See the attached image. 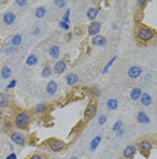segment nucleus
Listing matches in <instances>:
<instances>
[{
    "instance_id": "39448f33",
    "label": "nucleus",
    "mask_w": 157,
    "mask_h": 159,
    "mask_svg": "<svg viewBox=\"0 0 157 159\" xmlns=\"http://www.w3.org/2000/svg\"><path fill=\"white\" fill-rule=\"evenodd\" d=\"M10 137H11V140L15 144H18V146H24V144H26V136H24L22 132H19V131L11 132L10 133Z\"/></svg>"
},
{
    "instance_id": "7c9ffc66",
    "label": "nucleus",
    "mask_w": 157,
    "mask_h": 159,
    "mask_svg": "<svg viewBox=\"0 0 157 159\" xmlns=\"http://www.w3.org/2000/svg\"><path fill=\"white\" fill-rule=\"evenodd\" d=\"M53 4H54L56 7H58V8H62V7L66 6V2H64V0H54Z\"/></svg>"
},
{
    "instance_id": "4468645a",
    "label": "nucleus",
    "mask_w": 157,
    "mask_h": 159,
    "mask_svg": "<svg viewBox=\"0 0 157 159\" xmlns=\"http://www.w3.org/2000/svg\"><path fill=\"white\" fill-rule=\"evenodd\" d=\"M61 50H60V46L58 45H52L50 48H49V56L52 57V59H58L60 55H61Z\"/></svg>"
},
{
    "instance_id": "6ab92c4d",
    "label": "nucleus",
    "mask_w": 157,
    "mask_h": 159,
    "mask_svg": "<svg viewBox=\"0 0 157 159\" xmlns=\"http://www.w3.org/2000/svg\"><path fill=\"white\" fill-rule=\"evenodd\" d=\"M141 95H142V91H141L140 87H134L130 91V98H131V101H138V99L141 98Z\"/></svg>"
},
{
    "instance_id": "2f4dec72",
    "label": "nucleus",
    "mask_w": 157,
    "mask_h": 159,
    "mask_svg": "<svg viewBox=\"0 0 157 159\" xmlns=\"http://www.w3.org/2000/svg\"><path fill=\"white\" fill-rule=\"evenodd\" d=\"M122 126H123L122 121H117V122H115V125L112 126V131H114V132H118L119 129H122Z\"/></svg>"
},
{
    "instance_id": "a18cd8bd",
    "label": "nucleus",
    "mask_w": 157,
    "mask_h": 159,
    "mask_svg": "<svg viewBox=\"0 0 157 159\" xmlns=\"http://www.w3.org/2000/svg\"><path fill=\"white\" fill-rule=\"evenodd\" d=\"M72 159H77V157H73V158H72Z\"/></svg>"
},
{
    "instance_id": "f03ea898",
    "label": "nucleus",
    "mask_w": 157,
    "mask_h": 159,
    "mask_svg": "<svg viewBox=\"0 0 157 159\" xmlns=\"http://www.w3.org/2000/svg\"><path fill=\"white\" fill-rule=\"evenodd\" d=\"M30 121H31V117L27 111H19V113L15 116V118H14V124H15L16 128L18 129H24V131L28 128Z\"/></svg>"
},
{
    "instance_id": "0eeeda50",
    "label": "nucleus",
    "mask_w": 157,
    "mask_h": 159,
    "mask_svg": "<svg viewBox=\"0 0 157 159\" xmlns=\"http://www.w3.org/2000/svg\"><path fill=\"white\" fill-rule=\"evenodd\" d=\"M96 109H98V106H96V103H90L87 107H85V111H84V118L85 120H92V118L95 117L96 114Z\"/></svg>"
},
{
    "instance_id": "1a4fd4ad",
    "label": "nucleus",
    "mask_w": 157,
    "mask_h": 159,
    "mask_svg": "<svg viewBox=\"0 0 157 159\" xmlns=\"http://www.w3.org/2000/svg\"><path fill=\"white\" fill-rule=\"evenodd\" d=\"M141 75H142V68L140 66H133L127 71V76L130 79H137V78H140Z\"/></svg>"
},
{
    "instance_id": "6e6552de",
    "label": "nucleus",
    "mask_w": 157,
    "mask_h": 159,
    "mask_svg": "<svg viewBox=\"0 0 157 159\" xmlns=\"http://www.w3.org/2000/svg\"><path fill=\"white\" fill-rule=\"evenodd\" d=\"M100 30H102V23L98 22V20H94V22L90 25V27H88V34L95 37V35H99Z\"/></svg>"
},
{
    "instance_id": "4c0bfd02",
    "label": "nucleus",
    "mask_w": 157,
    "mask_h": 159,
    "mask_svg": "<svg viewBox=\"0 0 157 159\" xmlns=\"http://www.w3.org/2000/svg\"><path fill=\"white\" fill-rule=\"evenodd\" d=\"M30 159H44V157H42L41 154H34L30 157Z\"/></svg>"
},
{
    "instance_id": "f257e3e1",
    "label": "nucleus",
    "mask_w": 157,
    "mask_h": 159,
    "mask_svg": "<svg viewBox=\"0 0 157 159\" xmlns=\"http://www.w3.org/2000/svg\"><path fill=\"white\" fill-rule=\"evenodd\" d=\"M155 35H156V31L148 26H140L137 29V31H135V37L141 42L151 41L152 38H155Z\"/></svg>"
},
{
    "instance_id": "cd10ccee",
    "label": "nucleus",
    "mask_w": 157,
    "mask_h": 159,
    "mask_svg": "<svg viewBox=\"0 0 157 159\" xmlns=\"http://www.w3.org/2000/svg\"><path fill=\"white\" fill-rule=\"evenodd\" d=\"M34 15H35V18H44L46 15V8L45 7H38V8L35 10Z\"/></svg>"
},
{
    "instance_id": "bb28decb",
    "label": "nucleus",
    "mask_w": 157,
    "mask_h": 159,
    "mask_svg": "<svg viewBox=\"0 0 157 159\" xmlns=\"http://www.w3.org/2000/svg\"><path fill=\"white\" fill-rule=\"evenodd\" d=\"M107 109L108 110H117L118 109V101L114 99V98L108 99L107 101Z\"/></svg>"
},
{
    "instance_id": "2eb2a0df",
    "label": "nucleus",
    "mask_w": 157,
    "mask_h": 159,
    "mask_svg": "<svg viewBox=\"0 0 157 159\" xmlns=\"http://www.w3.org/2000/svg\"><path fill=\"white\" fill-rule=\"evenodd\" d=\"M137 121L140 122V124H149V122H151V118L148 117V114H146L145 111H138L137 113Z\"/></svg>"
},
{
    "instance_id": "f704fd0d",
    "label": "nucleus",
    "mask_w": 157,
    "mask_h": 159,
    "mask_svg": "<svg viewBox=\"0 0 157 159\" xmlns=\"http://www.w3.org/2000/svg\"><path fill=\"white\" fill-rule=\"evenodd\" d=\"M106 121H107V117H106L104 114H102L100 117H99V120H98V124H99V125H103Z\"/></svg>"
},
{
    "instance_id": "58836bf2",
    "label": "nucleus",
    "mask_w": 157,
    "mask_h": 159,
    "mask_svg": "<svg viewBox=\"0 0 157 159\" xmlns=\"http://www.w3.org/2000/svg\"><path fill=\"white\" fill-rule=\"evenodd\" d=\"M60 26H61L62 29H65V30H68V29H69V25L65 23V22H62V20H61V22H60Z\"/></svg>"
},
{
    "instance_id": "a211bd4d",
    "label": "nucleus",
    "mask_w": 157,
    "mask_h": 159,
    "mask_svg": "<svg viewBox=\"0 0 157 159\" xmlns=\"http://www.w3.org/2000/svg\"><path fill=\"white\" fill-rule=\"evenodd\" d=\"M98 14H99V8H98V7H91V8L87 11V18L94 22L95 18L98 16Z\"/></svg>"
},
{
    "instance_id": "79ce46f5",
    "label": "nucleus",
    "mask_w": 157,
    "mask_h": 159,
    "mask_svg": "<svg viewBox=\"0 0 157 159\" xmlns=\"http://www.w3.org/2000/svg\"><path fill=\"white\" fill-rule=\"evenodd\" d=\"M7 159H16V155L15 154H10L8 157H7Z\"/></svg>"
},
{
    "instance_id": "f8f14e48",
    "label": "nucleus",
    "mask_w": 157,
    "mask_h": 159,
    "mask_svg": "<svg viewBox=\"0 0 157 159\" xmlns=\"http://www.w3.org/2000/svg\"><path fill=\"white\" fill-rule=\"evenodd\" d=\"M16 20V15L14 12L11 11H8V12H6L4 15H3V23L7 25V26H10V25H12L14 22Z\"/></svg>"
},
{
    "instance_id": "f3484780",
    "label": "nucleus",
    "mask_w": 157,
    "mask_h": 159,
    "mask_svg": "<svg viewBox=\"0 0 157 159\" xmlns=\"http://www.w3.org/2000/svg\"><path fill=\"white\" fill-rule=\"evenodd\" d=\"M57 93V83L54 80H50L46 86V94L48 95H53V94Z\"/></svg>"
},
{
    "instance_id": "7ed1b4c3",
    "label": "nucleus",
    "mask_w": 157,
    "mask_h": 159,
    "mask_svg": "<svg viewBox=\"0 0 157 159\" xmlns=\"http://www.w3.org/2000/svg\"><path fill=\"white\" fill-rule=\"evenodd\" d=\"M152 148H153V143L151 142V140H148V139L141 140V142L137 144V151H140V152L142 155H145V157H149Z\"/></svg>"
},
{
    "instance_id": "4be33fe9",
    "label": "nucleus",
    "mask_w": 157,
    "mask_h": 159,
    "mask_svg": "<svg viewBox=\"0 0 157 159\" xmlns=\"http://www.w3.org/2000/svg\"><path fill=\"white\" fill-rule=\"evenodd\" d=\"M20 44H22V35L20 34H16L11 38V46L12 48H18Z\"/></svg>"
},
{
    "instance_id": "423d86ee",
    "label": "nucleus",
    "mask_w": 157,
    "mask_h": 159,
    "mask_svg": "<svg viewBox=\"0 0 157 159\" xmlns=\"http://www.w3.org/2000/svg\"><path fill=\"white\" fill-rule=\"evenodd\" d=\"M122 154H123L125 159H133L135 157V154H137V146H134V144H129V146L125 147Z\"/></svg>"
},
{
    "instance_id": "473e14b6",
    "label": "nucleus",
    "mask_w": 157,
    "mask_h": 159,
    "mask_svg": "<svg viewBox=\"0 0 157 159\" xmlns=\"http://www.w3.org/2000/svg\"><path fill=\"white\" fill-rule=\"evenodd\" d=\"M69 15H70V10H66L65 14H64V16H62V22L68 23V20H69Z\"/></svg>"
},
{
    "instance_id": "72a5a7b5",
    "label": "nucleus",
    "mask_w": 157,
    "mask_h": 159,
    "mask_svg": "<svg viewBox=\"0 0 157 159\" xmlns=\"http://www.w3.org/2000/svg\"><path fill=\"white\" fill-rule=\"evenodd\" d=\"M92 93H94V95L95 97H100V90H99L98 87H96V86H92Z\"/></svg>"
},
{
    "instance_id": "9d476101",
    "label": "nucleus",
    "mask_w": 157,
    "mask_h": 159,
    "mask_svg": "<svg viewBox=\"0 0 157 159\" xmlns=\"http://www.w3.org/2000/svg\"><path fill=\"white\" fill-rule=\"evenodd\" d=\"M65 70H66V61L65 60H57L54 67H53V72L57 75H61Z\"/></svg>"
},
{
    "instance_id": "ea45409f",
    "label": "nucleus",
    "mask_w": 157,
    "mask_h": 159,
    "mask_svg": "<svg viewBox=\"0 0 157 159\" xmlns=\"http://www.w3.org/2000/svg\"><path fill=\"white\" fill-rule=\"evenodd\" d=\"M12 52H14V48H12V46H11V48H7V49L4 50V53H6V55H11Z\"/></svg>"
},
{
    "instance_id": "5701e85b",
    "label": "nucleus",
    "mask_w": 157,
    "mask_h": 159,
    "mask_svg": "<svg viewBox=\"0 0 157 159\" xmlns=\"http://www.w3.org/2000/svg\"><path fill=\"white\" fill-rule=\"evenodd\" d=\"M100 142H102V136H95L94 139H92V142H91L90 150H91V151H95L96 148H98L99 144H100Z\"/></svg>"
},
{
    "instance_id": "49530a36",
    "label": "nucleus",
    "mask_w": 157,
    "mask_h": 159,
    "mask_svg": "<svg viewBox=\"0 0 157 159\" xmlns=\"http://www.w3.org/2000/svg\"><path fill=\"white\" fill-rule=\"evenodd\" d=\"M118 159H125V158H118Z\"/></svg>"
},
{
    "instance_id": "aec40b11",
    "label": "nucleus",
    "mask_w": 157,
    "mask_h": 159,
    "mask_svg": "<svg viewBox=\"0 0 157 159\" xmlns=\"http://www.w3.org/2000/svg\"><path fill=\"white\" fill-rule=\"evenodd\" d=\"M140 101H141L142 106H151V105H152V97L149 95L148 93H144V94H142Z\"/></svg>"
},
{
    "instance_id": "37998d69",
    "label": "nucleus",
    "mask_w": 157,
    "mask_h": 159,
    "mask_svg": "<svg viewBox=\"0 0 157 159\" xmlns=\"http://www.w3.org/2000/svg\"><path fill=\"white\" fill-rule=\"evenodd\" d=\"M38 31H39V30H38V27H37V29H34V31H33V34H34V35H35V34H38Z\"/></svg>"
},
{
    "instance_id": "c9c22d12",
    "label": "nucleus",
    "mask_w": 157,
    "mask_h": 159,
    "mask_svg": "<svg viewBox=\"0 0 157 159\" xmlns=\"http://www.w3.org/2000/svg\"><path fill=\"white\" fill-rule=\"evenodd\" d=\"M15 4L20 6V7H24V6H27V2H26V0H24V2H23V0H16Z\"/></svg>"
},
{
    "instance_id": "393cba45",
    "label": "nucleus",
    "mask_w": 157,
    "mask_h": 159,
    "mask_svg": "<svg viewBox=\"0 0 157 159\" xmlns=\"http://www.w3.org/2000/svg\"><path fill=\"white\" fill-rule=\"evenodd\" d=\"M0 74H2L3 79H8V78H11L12 71H11V68H10V67H3L2 71H0Z\"/></svg>"
},
{
    "instance_id": "c756f323",
    "label": "nucleus",
    "mask_w": 157,
    "mask_h": 159,
    "mask_svg": "<svg viewBox=\"0 0 157 159\" xmlns=\"http://www.w3.org/2000/svg\"><path fill=\"white\" fill-rule=\"evenodd\" d=\"M115 60H117V56H114V57H112V59H111V60H110V61H108V63H107V64H106L104 70H103V74H107V71H108V68H110V67H111V66H112V64H114V61H115Z\"/></svg>"
},
{
    "instance_id": "20e7f679",
    "label": "nucleus",
    "mask_w": 157,
    "mask_h": 159,
    "mask_svg": "<svg viewBox=\"0 0 157 159\" xmlns=\"http://www.w3.org/2000/svg\"><path fill=\"white\" fill-rule=\"evenodd\" d=\"M48 146L53 152H60L65 148V142H62L61 139H57V137H52V139H49Z\"/></svg>"
},
{
    "instance_id": "a19ab883",
    "label": "nucleus",
    "mask_w": 157,
    "mask_h": 159,
    "mask_svg": "<svg viewBox=\"0 0 157 159\" xmlns=\"http://www.w3.org/2000/svg\"><path fill=\"white\" fill-rule=\"evenodd\" d=\"M123 133H125V131H123V129H119V131L117 132V136H118V137H121V136L123 135Z\"/></svg>"
},
{
    "instance_id": "c85d7f7f",
    "label": "nucleus",
    "mask_w": 157,
    "mask_h": 159,
    "mask_svg": "<svg viewBox=\"0 0 157 159\" xmlns=\"http://www.w3.org/2000/svg\"><path fill=\"white\" fill-rule=\"evenodd\" d=\"M135 4H137L138 10H144L146 7V4H148V2H146V0H137V2H135Z\"/></svg>"
},
{
    "instance_id": "412c9836",
    "label": "nucleus",
    "mask_w": 157,
    "mask_h": 159,
    "mask_svg": "<svg viewBox=\"0 0 157 159\" xmlns=\"http://www.w3.org/2000/svg\"><path fill=\"white\" fill-rule=\"evenodd\" d=\"M37 63H38V57H37V55H35V53H31V55L27 57V60H26V64H27L28 67H33V66H35Z\"/></svg>"
},
{
    "instance_id": "dca6fc26",
    "label": "nucleus",
    "mask_w": 157,
    "mask_h": 159,
    "mask_svg": "<svg viewBox=\"0 0 157 159\" xmlns=\"http://www.w3.org/2000/svg\"><path fill=\"white\" fill-rule=\"evenodd\" d=\"M65 82H66L69 86L77 84V83H78V76H77L76 74H73V72H72V74H68L66 76H65Z\"/></svg>"
},
{
    "instance_id": "a878e982",
    "label": "nucleus",
    "mask_w": 157,
    "mask_h": 159,
    "mask_svg": "<svg viewBox=\"0 0 157 159\" xmlns=\"http://www.w3.org/2000/svg\"><path fill=\"white\" fill-rule=\"evenodd\" d=\"M52 72H53L52 67L49 66V64H46V66L44 67V70H42V72H41V76L42 78H49L52 75Z\"/></svg>"
},
{
    "instance_id": "e433bc0d",
    "label": "nucleus",
    "mask_w": 157,
    "mask_h": 159,
    "mask_svg": "<svg viewBox=\"0 0 157 159\" xmlns=\"http://www.w3.org/2000/svg\"><path fill=\"white\" fill-rule=\"evenodd\" d=\"M15 84H16V80H15V79H14V80H11V82L8 83V86H7V90L14 89V87H15Z\"/></svg>"
},
{
    "instance_id": "9b49d317",
    "label": "nucleus",
    "mask_w": 157,
    "mask_h": 159,
    "mask_svg": "<svg viewBox=\"0 0 157 159\" xmlns=\"http://www.w3.org/2000/svg\"><path fill=\"white\" fill-rule=\"evenodd\" d=\"M91 44L94 46H106L107 45V39L103 37V35H95V37H92L91 39Z\"/></svg>"
},
{
    "instance_id": "c03bdc74",
    "label": "nucleus",
    "mask_w": 157,
    "mask_h": 159,
    "mask_svg": "<svg viewBox=\"0 0 157 159\" xmlns=\"http://www.w3.org/2000/svg\"><path fill=\"white\" fill-rule=\"evenodd\" d=\"M2 117H3V109H0V120H2Z\"/></svg>"
},
{
    "instance_id": "ddd939ff",
    "label": "nucleus",
    "mask_w": 157,
    "mask_h": 159,
    "mask_svg": "<svg viewBox=\"0 0 157 159\" xmlns=\"http://www.w3.org/2000/svg\"><path fill=\"white\" fill-rule=\"evenodd\" d=\"M10 105V95L7 93H0V109L8 107Z\"/></svg>"
},
{
    "instance_id": "b1692460",
    "label": "nucleus",
    "mask_w": 157,
    "mask_h": 159,
    "mask_svg": "<svg viewBox=\"0 0 157 159\" xmlns=\"http://www.w3.org/2000/svg\"><path fill=\"white\" fill-rule=\"evenodd\" d=\"M34 110H35L37 114H44V113H46V110H48V105L46 103H38L37 106L34 107Z\"/></svg>"
}]
</instances>
